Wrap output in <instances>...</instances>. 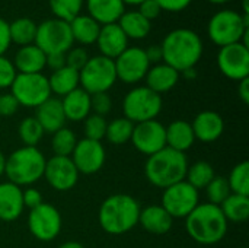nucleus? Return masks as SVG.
<instances>
[{"instance_id":"obj_38","label":"nucleus","mask_w":249,"mask_h":248,"mask_svg":"<svg viewBox=\"0 0 249 248\" xmlns=\"http://www.w3.org/2000/svg\"><path fill=\"white\" fill-rule=\"evenodd\" d=\"M48 4L54 18L70 22L77 15H80L82 7L85 6V0H48Z\"/></svg>"},{"instance_id":"obj_6","label":"nucleus","mask_w":249,"mask_h":248,"mask_svg":"<svg viewBox=\"0 0 249 248\" xmlns=\"http://www.w3.org/2000/svg\"><path fill=\"white\" fill-rule=\"evenodd\" d=\"M248 29V13H239L232 9H223L216 12L207 23L209 38L219 47L241 42L244 34Z\"/></svg>"},{"instance_id":"obj_9","label":"nucleus","mask_w":249,"mask_h":248,"mask_svg":"<svg viewBox=\"0 0 249 248\" xmlns=\"http://www.w3.org/2000/svg\"><path fill=\"white\" fill-rule=\"evenodd\" d=\"M73 37L70 32L69 22L53 18L45 19L39 25H36L35 45L41 48L45 56L54 53L66 54L73 47Z\"/></svg>"},{"instance_id":"obj_8","label":"nucleus","mask_w":249,"mask_h":248,"mask_svg":"<svg viewBox=\"0 0 249 248\" xmlns=\"http://www.w3.org/2000/svg\"><path fill=\"white\" fill-rule=\"evenodd\" d=\"M117 80L114 60L101 54L89 57L88 63L79 72V86L89 95L108 92Z\"/></svg>"},{"instance_id":"obj_4","label":"nucleus","mask_w":249,"mask_h":248,"mask_svg":"<svg viewBox=\"0 0 249 248\" xmlns=\"http://www.w3.org/2000/svg\"><path fill=\"white\" fill-rule=\"evenodd\" d=\"M188 158L185 153L163 148L162 151L147 156L144 164V175L147 181L158 189H168L185 180L188 170Z\"/></svg>"},{"instance_id":"obj_57","label":"nucleus","mask_w":249,"mask_h":248,"mask_svg":"<svg viewBox=\"0 0 249 248\" xmlns=\"http://www.w3.org/2000/svg\"><path fill=\"white\" fill-rule=\"evenodd\" d=\"M207 1H210V3H213V4H225V3H228V1H231V0H207Z\"/></svg>"},{"instance_id":"obj_13","label":"nucleus","mask_w":249,"mask_h":248,"mask_svg":"<svg viewBox=\"0 0 249 248\" xmlns=\"http://www.w3.org/2000/svg\"><path fill=\"white\" fill-rule=\"evenodd\" d=\"M117 79L127 85H134L144 80L146 73L150 67V63L146 57L144 48L140 47H127L115 60Z\"/></svg>"},{"instance_id":"obj_30","label":"nucleus","mask_w":249,"mask_h":248,"mask_svg":"<svg viewBox=\"0 0 249 248\" xmlns=\"http://www.w3.org/2000/svg\"><path fill=\"white\" fill-rule=\"evenodd\" d=\"M48 85H50L51 94L63 98L67 94H70L71 91L80 88L79 86V72L64 66L51 73V76L48 77Z\"/></svg>"},{"instance_id":"obj_16","label":"nucleus","mask_w":249,"mask_h":248,"mask_svg":"<svg viewBox=\"0 0 249 248\" xmlns=\"http://www.w3.org/2000/svg\"><path fill=\"white\" fill-rule=\"evenodd\" d=\"M79 175L80 174L70 156L53 155L45 162L42 177L55 191H69L77 184Z\"/></svg>"},{"instance_id":"obj_55","label":"nucleus","mask_w":249,"mask_h":248,"mask_svg":"<svg viewBox=\"0 0 249 248\" xmlns=\"http://www.w3.org/2000/svg\"><path fill=\"white\" fill-rule=\"evenodd\" d=\"M123 3H124V6L125 4H131V6H139L140 3H143L144 0H121Z\"/></svg>"},{"instance_id":"obj_3","label":"nucleus","mask_w":249,"mask_h":248,"mask_svg":"<svg viewBox=\"0 0 249 248\" xmlns=\"http://www.w3.org/2000/svg\"><path fill=\"white\" fill-rule=\"evenodd\" d=\"M228 221L219 206L200 203L187 218L185 231L191 240L201 246L220 243L228 234Z\"/></svg>"},{"instance_id":"obj_42","label":"nucleus","mask_w":249,"mask_h":248,"mask_svg":"<svg viewBox=\"0 0 249 248\" xmlns=\"http://www.w3.org/2000/svg\"><path fill=\"white\" fill-rule=\"evenodd\" d=\"M112 110V99L108 92H99L90 95V111L92 114L105 117Z\"/></svg>"},{"instance_id":"obj_23","label":"nucleus","mask_w":249,"mask_h":248,"mask_svg":"<svg viewBox=\"0 0 249 248\" xmlns=\"http://www.w3.org/2000/svg\"><path fill=\"white\" fill-rule=\"evenodd\" d=\"M139 224L149 234L165 235L172 229L174 218L160 205H150L140 210Z\"/></svg>"},{"instance_id":"obj_17","label":"nucleus","mask_w":249,"mask_h":248,"mask_svg":"<svg viewBox=\"0 0 249 248\" xmlns=\"http://www.w3.org/2000/svg\"><path fill=\"white\" fill-rule=\"evenodd\" d=\"M71 161L77 168L79 174L92 175L102 170L107 161V152L102 142L82 139L77 140L76 148L71 153Z\"/></svg>"},{"instance_id":"obj_10","label":"nucleus","mask_w":249,"mask_h":248,"mask_svg":"<svg viewBox=\"0 0 249 248\" xmlns=\"http://www.w3.org/2000/svg\"><path fill=\"white\" fill-rule=\"evenodd\" d=\"M10 94L19 105L36 108L51 96L48 77L42 73H18L10 86Z\"/></svg>"},{"instance_id":"obj_37","label":"nucleus","mask_w":249,"mask_h":248,"mask_svg":"<svg viewBox=\"0 0 249 248\" xmlns=\"http://www.w3.org/2000/svg\"><path fill=\"white\" fill-rule=\"evenodd\" d=\"M44 134L45 133L35 117H26L19 123L18 136H19L20 142L23 143V146L36 148V145L41 142Z\"/></svg>"},{"instance_id":"obj_7","label":"nucleus","mask_w":249,"mask_h":248,"mask_svg":"<svg viewBox=\"0 0 249 248\" xmlns=\"http://www.w3.org/2000/svg\"><path fill=\"white\" fill-rule=\"evenodd\" d=\"M163 107L162 95L147 86H136L127 92L123 99V113L133 124L156 120Z\"/></svg>"},{"instance_id":"obj_43","label":"nucleus","mask_w":249,"mask_h":248,"mask_svg":"<svg viewBox=\"0 0 249 248\" xmlns=\"http://www.w3.org/2000/svg\"><path fill=\"white\" fill-rule=\"evenodd\" d=\"M18 72L13 66V61L4 56H0V89H7L12 86Z\"/></svg>"},{"instance_id":"obj_28","label":"nucleus","mask_w":249,"mask_h":248,"mask_svg":"<svg viewBox=\"0 0 249 248\" xmlns=\"http://www.w3.org/2000/svg\"><path fill=\"white\" fill-rule=\"evenodd\" d=\"M70 32L73 37V41L79 42L80 45H92L96 42L101 25L92 19L89 15H77L74 19L69 22Z\"/></svg>"},{"instance_id":"obj_11","label":"nucleus","mask_w":249,"mask_h":248,"mask_svg":"<svg viewBox=\"0 0 249 248\" xmlns=\"http://www.w3.org/2000/svg\"><path fill=\"white\" fill-rule=\"evenodd\" d=\"M200 205V191L185 180L169 186L162 193L160 206L175 219H185Z\"/></svg>"},{"instance_id":"obj_1","label":"nucleus","mask_w":249,"mask_h":248,"mask_svg":"<svg viewBox=\"0 0 249 248\" xmlns=\"http://www.w3.org/2000/svg\"><path fill=\"white\" fill-rule=\"evenodd\" d=\"M163 63L179 73L196 67L201 60L204 45L200 35L190 28H177L168 32L160 44Z\"/></svg>"},{"instance_id":"obj_47","label":"nucleus","mask_w":249,"mask_h":248,"mask_svg":"<svg viewBox=\"0 0 249 248\" xmlns=\"http://www.w3.org/2000/svg\"><path fill=\"white\" fill-rule=\"evenodd\" d=\"M155 1L159 4L162 10H166L171 13L182 12L193 3V0H155Z\"/></svg>"},{"instance_id":"obj_40","label":"nucleus","mask_w":249,"mask_h":248,"mask_svg":"<svg viewBox=\"0 0 249 248\" xmlns=\"http://www.w3.org/2000/svg\"><path fill=\"white\" fill-rule=\"evenodd\" d=\"M204 190H206V196L209 200L207 203H212L216 206H220L231 196V189L225 177H214Z\"/></svg>"},{"instance_id":"obj_22","label":"nucleus","mask_w":249,"mask_h":248,"mask_svg":"<svg viewBox=\"0 0 249 248\" xmlns=\"http://www.w3.org/2000/svg\"><path fill=\"white\" fill-rule=\"evenodd\" d=\"M179 76L181 75L178 70H175L174 67L162 61L149 67L144 80L149 89L162 95L165 92L172 91L177 86V83L179 82Z\"/></svg>"},{"instance_id":"obj_44","label":"nucleus","mask_w":249,"mask_h":248,"mask_svg":"<svg viewBox=\"0 0 249 248\" xmlns=\"http://www.w3.org/2000/svg\"><path fill=\"white\" fill-rule=\"evenodd\" d=\"M19 107L20 105L18 104V101L15 99V96L10 92L0 94V118L1 117L7 118V117L15 115L18 113Z\"/></svg>"},{"instance_id":"obj_27","label":"nucleus","mask_w":249,"mask_h":248,"mask_svg":"<svg viewBox=\"0 0 249 248\" xmlns=\"http://www.w3.org/2000/svg\"><path fill=\"white\" fill-rule=\"evenodd\" d=\"M196 142L191 123L187 120H175L166 127V146L185 153Z\"/></svg>"},{"instance_id":"obj_33","label":"nucleus","mask_w":249,"mask_h":248,"mask_svg":"<svg viewBox=\"0 0 249 248\" xmlns=\"http://www.w3.org/2000/svg\"><path fill=\"white\" fill-rule=\"evenodd\" d=\"M216 177L214 168L212 167L210 162L207 161H197L191 165H188L187 174H185V181L191 184L196 190H204L209 183Z\"/></svg>"},{"instance_id":"obj_52","label":"nucleus","mask_w":249,"mask_h":248,"mask_svg":"<svg viewBox=\"0 0 249 248\" xmlns=\"http://www.w3.org/2000/svg\"><path fill=\"white\" fill-rule=\"evenodd\" d=\"M179 75H182L185 79H196L197 77V70H196V67H191V69H187V70L181 72Z\"/></svg>"},{"instance_id":"obj_39","label":"nucleus","mask_w":249,"mask_h":248,"mask_svg":"<svg viewBox=\"0 0 249 248\" xmlns=\"http://www.w3.org/2000/svg\"><path fill=\"white\" fill-rule=\"evenodd\" d=\"M107 126H108V121H107L105 117L96 115V114H89V115L83 120V133H85V139L101 142L102 139H105Z\"/></svg>"},{"instance_id":"obj_35","label":"nucleus","mask_w":249,"mask_h":248,"mask_svg":"<svg viewBox=\"0 0 249 248\" xmlns=\"http://www.w3.org/2000/svg\"><path fill=\"white\" fill-rule=\"evenodd\" d=\"M231 193L241 194V196H249V162L242 161L236 164L229 177L226 178Z\"/></svg>"},{"instance_id":"obj_26","label":"nucleus","mask_w":249,"mask_h":248,"mask_svg":"<svg viewBox=\"0 0 249 248\" xmlns=\"http://www.w3.org/2000/svg\"><path fill=\"white\" fill-rule=\"evenodd\" d=\"M63 111L66 115V120L69 121H83L92 111H90V95L83 91L82 88H77L61 98Z\"/></svg>"},{"instance_id":"obj_58","label":"nucleus","mask_w":249,"mask_h":248,"mask_svg":"<svg viewBox=\"0 0 249 248\" xmlns=\"http://www.w3.org/2000/svg\"><path fill=\"white\" fill-rule=\"evenodd\" d=\"M241 248H245V247H241Z\"/></svg>"},{"instance_id":"obj_5","label":"nucleus","mask_w":249,"mask_h":248,"mask_svg":"<svg viewBox=\"0 0 249 248\" xmlns=\"http://www.w3.org/2000/svg\"><path fill=\"white\" fill-rule=\"evenodd\" d=\"M45 156L38 148L22 146L6 158L4 175L7 181L22 187L35 184L44 175Z\"/></svg>"},{"instance_id":"obj_32","label":"nucleus","mask_w":249,"mask_h":248,"mask_svg":"<svg viewBox=\"0 0 249 248\" xmlns=\"http://www.w3.org/2000/svg\"><path fill=\"white\" fill-rule=\"evenodd\" d=\"M9 34L10 41L19 47L34 44L36 35V23L29 18H18L9 23Z\"/></svg>"},{"instance_id":"obj_34","label":"nucleus","mask_w":249,"mask_h":248,"mask_svg":"<svg viewBox=\"0 0 249 248\" xmlns=\"http://www.w3.org/2000/svg\"><path fill=\"white\" fill-rule=\"evenodd\" d=\"M133 129H134V124L130 120H127L125 117L114 118L107 126L105 139L111 145H115V146L125 145L131 140Z\"/></svg>"},{"instance_id":"obj_53","label":"nucleus","mask_w":249,"mask_h":248,"mask_svg":"<svg viewBox=\"0 0 249 248\" xmlns=\"http://www.w3.org/2000/svg\"><path fill=\"white\" fill-rule=\"evenodd\" d=\"M58 248H85V246L77 241H67V243L61 244Z\"/></svg>"},{"instance_id":"obj_12","label":"nucleus","mask_w":249,"mask_h":248,"mask_svg":"<svg viewBox=\"0 0 249 248\" xmlns=\"http://www.w3.org/2000/svg\"><path fill=\"white\" fill-rule=\"evenodd\" d=\"M28 228L35 240L41 243H50L60 235L63 218L57 208L48 203H41L38 208L29 210Z\"/></svg>"},{"instance_id":"obj_51","label":"nucleus","mask_w":249,"mask_h":248,"mask_svg":"<svg viewBox=\"0 0 249 248\" xmlns=\"http://www.w3.org/2000/svg\"><path fill=\"white\" fill-rule=\"evenodd\" d=\"M238 95L241 98V101L248 105L249 104V77H245L242 80H239L238 83Z\"/></svg>"},{"instance_id":"obj_15","label":"nucleus","mask_w":249,"mask_h":248,"mask_svg":"<svg viewBox=\"0 0 249 248\" xmlns=\"http://www.w3.org/2000/svg\"><path fill=\"white\" fill-rule=\"evenodd\" d=\"M130 142L140 153L150 156L166 148V127L158 120L137 123Z\"/></svg>"},{"instance_id":"obj_29","label":"nucleus","mask_w":249,"mask_h":248,"mask_svg":"<svg viewBox=\"0 0 249 248\" xmlns=\"http://www.w3.org/2000/svg\"><path fill=\"white\" fill-rule=\"evenodd\" d=\"M123 32L130 39H143L150 34L152 22L139 13V10H128L121 15L117 22Z\"/></svg>"},{"instance_id":"obj_25","label":"nucleus","mask_w":249,"mask_h":248,"mask_svg":"<svg viewBox=\"0 0 249 248\" xmlns=\"http://www.w3.org/2000/svg\"><path fill=\"white\" fill-rule=\"evenodd\" d=\"M85 3L88 15L101 26L118 22L125 12V6L121 0H85Z\"/></svg>"},{"instance_id":"obj_56","label":"nucleus","mask_w":249,"mask_h":248,"mask_svg":"<svg viewBox=\"0 0 249 248\" xmlns=\"http://www.w3.org/2000/svg\"><path fill=\"white\" fill-rule=\"evenodd\" d=\"M242 6H244V12H242V13H248V15H249L248 0H242Z\"/></svg>"},{"instance_id":"obj_48","label":"nucleus","mask_w":249,"mask_h":248,"mask_svg":"<svg viewBox=\"0 0 249 248\" xmlns=\"http://www.w3.org/2000/svg\"><path fill=\"white\" fill-rule=\"evenodd\" d=\"M10 44L12 41H10V34H9V22L0 18V56H4Z\"/></svg>"},{"instance_id":"obj_36","label":"nucleus","mask_w":249,"mask_h":248,"mask_svg":"<svg viewBox=\"0 0 249 248\" xmlns=\"http://www.w3.org/2000/svg\"><path fill=\"white\" fill-rule=\"evenodd\" d=\"M77 143V137L73 130L63 127L53 133L51 137V149L55 156H71Z\"/></svg>"},{"instance_id":"obj_54","label":"nucleus","mask_w":249,"mask_h":248,"mask_svg":"<svg viewBox=\"0 0 249 248\" xmlns=\"http://www.w3.org/2000/svg\"><path fill=\"white\" fill-rule=\"evenodd\" d=\"M4 167H6V156H4V153L0 151V177L4 175Z\"/></svg>"},{"instance_id":"obj_21","label":"nucleus","mask_w":249,"mask_h":248,"mask_svg":"<svg viewBox=\"0 0 249 248\" xmlns=\"http://www.w3.org/2000/svg\"><path fill=\"white\" fill-rule=\"evenodd\" d=\"M22 189L10 181L0 183V221L13 222L23 213Z\"/></svg>"},{"instance_id":"obj_18","label":"nucleus","mask_w":249,"mask_h":248,"mask_svg":"<svg viewBox=\"0 0 249 248\" xmlns=\"http://www.w3.org/2000/svg\"><path fill=\"white\" fill-rule=\"evenodd\" d=\"M196 140H200L203 143H213L225 132V120L223 117L216 111H201L198 113L193 123H191Z\"/></svg>"},{"instance_id":"obj_14","label":"nucleus","mask_w":249,"mask_h":248,"mask_svg":"<svg viewBox=\"0 0 249 248\" xmlns=\"http://www.w3.org/2000/svg\"><path fill=\"white\" fill-rule=\"evenodd\" d=\"M217 66L223 76L231 80L249 77V47L242 42L220 47L217 53Z\"/></svg>"},{"instance_id":"obj_19","label":"nucleus","mask_w":249,"mask_h":248,"mask_svg":"<svg viewBox=\"0 0 249 248\" xmlns=\"http://www.w3.org/2000/svg\"><path fill=\"white\" fill-rule=\"evenodd\" d=\"M95 44H98L101 56L115 60L128 47V38L120 28V25L115 22L101 26Z\"/></svg>"},{"instance_id":"obj_41","label":"nucleus","mask_w":249,"mask_h":248,"mask_svg":"<svg viewBox=\"0 0 249 248\" xmlns=\"http://www.w3.org/2000/svg\"><path fill=\"white\" fill-rule=\"evenodd\" d=\"M89 57L90 56L86 51V48H83V47H71L66 53V66L80 72L82 67L88 63Z\"/></svg>"},{"instance_id":"obj_50","label":"nucleus","mask_w":249,"mask_h":248,"mask_svg":"<svg viewBox=\"0 0 249 248\" xmlns=\"http://www.w3.org/2000/svg\"><path fill=\"white\" fill-rule=\"evenodd\" d=\"M146 53V57L152 64H158V63H162L163 61V56H162V48H160V44L159 45H150L144 50Z\"/></svg>"},{"instance_id":"obj_2","label":"nucleus","mask_w":249,"mask_h":248,"mask_svg":"<svg viewBox=\"0 0 249 248\" xmlns=\"http://www.w3.org/2000/svg\"><path fill=\"white\" fill-rule=\"evenodd\" d=\"M142 206L130 194H112L107 197L98 212L101 228L109 235H123L139 225Z\"/></svg>"},{"instance_id":"obj_20","label":"nucleus","mask_w":249,"mask_h":248,"mask_svg":"<svg viewBox=\"0 0 249 248\" xmlns=\"http://www.w3.org/2000/svg\"><path fill=\"white\" fill-rule=\"evenodd\" d=\"M34 117L42 127L44 133H48V134H53L57 130L63 129L67 121L64 111H63L61 99L57 96H50L47 101L38 105L35 108Z\"/></svg>"},{"instance_id":"obj_24","label":"nucleus","mask_w":249,"mask_h":248,"mask_svg":"<svg viewBox=\"0 0 249 248\" xmlns=\"http://www.w3.org/2000/svg\"><path fill=\"white\" fill-rule=\"evenodd\" d=\"M45 58L47 56L41 48H38L35 44H29L19 47L13 58V66L18 73H41L45 69Z\"/></svg>"},{"instance_id":"obj_31","label":"nucleus","mask_w":249,"mask_h":248,"mask_svg":"<svg viewBox=\"0 0 249 248\" xmlns=\"http://www.w3.org/2000/svg\"><path fill=\"white\" fill-rule=\"evenodd\" d=\"M219 208L228 222L244 224L249 219V196L231 193V196Z\"/></svg>"},{"instance_id":"obj_49","label":"nucleus","mask_w":249,"mask_h":248,"mask_svg":"<svg viewBox=\"0 0 249 248\" xmlns=\"http://www.w3.org/2000/svg\"><path fill=\"white\" fill-rule=\"evenodd\" d=\"M66 66V54L63 53H54V54H47L45 58V67H50L53 72L58 70Z\"/></svg>"},{"instance_id":"obj_46","label":"nucleus","mask_w":249,"mask_h":248,"mask_svg":"<svg viewBox=\"0 0 249 248\" xmlns=\"http://www.w3.org/2000/svg\"><path fill=\"white\" fill-rule=\"evenodd\" d=\"M137 10H139V13L142 16H144L150 22L153 19H156L160 15V12H162V9L159 7V4L155 0H144L143 3H140L137 6Z\"/></svg>"},{"instance_id":"obj_45","label":"nucleus","mask_w":249,"mask_h":248,"mask_svg":"<svg viewBox=\"0 0 249 248\" xmlns=\"http://www.w3.org/2000/svg\"><path fill=\"white\" fill-rule=\"evenodd\" d=\"M22 200H23V206L28 208L29 210L38 208L42 202V194L39 190L34 189V187H28L26 190H22Z\"/></svg>"}]
</instances>
